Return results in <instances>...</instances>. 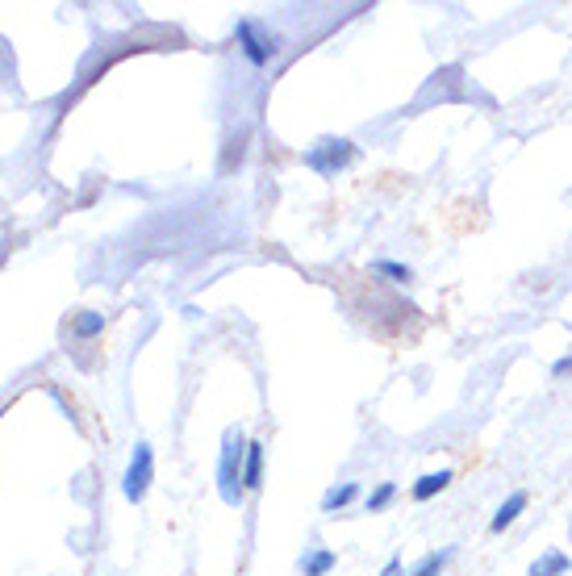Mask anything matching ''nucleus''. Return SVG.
<instances>
[{
    "mask_svg": "<svg viewBox=\"0 0 572 576\" xmlns=\"http://www.w3.org/2000/svg\"><path fill=\"white\" fill-rule=\"evenodd\" d=\"M243 459H247V434L231 427L222 439V455H217V494L226 506H243Z\"/></svg>",
    "mask_w": 572,
    "mask_h": 576,
    "instance_id": "1",
    "label": "nucleus"
},
{
    "mask_svg": "<svg viewBox=\"0 0 572 576\" xmlns=\"http://www.w3.org/2000/svg\"><path fill=\"white\" fill-rule=\"evenodd\" d=\"M234 38L243 46V55L255 63V67H263V63H272V55L280 51V34H276L272 25H263V21L255 18H243L234 25Z\"/></svg>",
    "mask_w": 572,
    "mask_h": 576,
    "instance_id": "2",
    "label": "nucleus"
},
{
    "mask_svg": "<svg viewBox=\"0 0 572 576\" xmlns=\"http://www.w3.org/2000/svg\"><path fill=\"white\" fill-rule=\"evenodd\" d=\"M351 159H356V143L351 139H318L305 151V167L318 171V176H339Z\"/></svg>",
    "mask_w": 572,
    "mask_h": 576,
    "instance_id": "3",
    "label": "nucleus"
},
{
    "mask_svg": "<svg viewBox=\"0 0 572 576\" xmlns=\"http://www.w3.org/2000/svg\"><path fill=\"white\" fill-rule=\"evenodd\" d=\"M150 476H155V452L147 443H138L134 455H130V468H126V480H122V494H126L130 506H138L150 489Z\"/></svg>",
    "mask_w": 572,
    "mask_h": 576,
    "instance_id": "4",
    "label": "nucleus"
},
{
    "mask_svg": "<svg viewBox=\"0 0 572 576\" xmlns=\"http://www.w3.org/2000/svg\"><path fill=\"white\" fill-rule=\"evenodd\" d=\"M527 501H530V497L523 494V489H518V494H509L506 501H502V510L493 514V522H489V527H493V535H502V531H509V527H514V522L523 518V510H527Z\"/></svg>",
    "mask_w": 572,
    "mask_h": 576,
    "instance_id": "5",
    "label": "nucleus"
},
{
    "mask_svg": "<svg viewBox=\"0 0 572 576\" xmlns=\"http://www.w3.org/2000/svg\"><path fill=\"white\" fill-rule=\"evenodd\" d=\"M263 485V443H247V459H243V489L255 494Z\"/></svg>",
    "mask_w": 572,
    "mask_h": 576,
    "instance_id": "6",
    "label": "nucleus"
},
{
    "mask_svg": "<svg viewBox=\"0 0 572 576\" xmlns=\"http://www.w3.org/2000/svg\"><path fill=\"white\" fill-rule=\"evenodd\" d=\"M456 480V473L451 468H439V473H426L418 485H414V501H430V497H439Z\"/></svg>",
    "mask_w": 572,
    "mask_h": 576,
    "instance_id": "7",
    "label": "nucleus"
},
{
    "mask_svg": "<svg viewBox=\"0 0 572 576\" xmlns=\"http://www.w3.org/2000/svg\"><path fill=\"white\" fill-rule=\"evenodd\" d=\"M572 573V560L564 552H543V556L530 564L527 576H569Z\"/></svg>",
    "mask_w": 572,
    "mask_h": 576,
    "instance_id": "8",
    "label": "nucleus"
},
{
    "mask_svg": "<svg viewBox=\"0 0 572 576\" xmlns=\"http://www.w3.org/2000/svg\"><path fill=\"white\" fill-rule=\"evenodd\" d=\"M360 497V485L356 480H347V485H335L330 494L322 497V514H335V510H343V506H351Z\"/></svg>",
    "mask_w": 572,
    "mask_h": 576,
    "instance_id": "9",
    "label": "nucleus"
},
{
    "mask_svg": "<svg viewBox=\"0 0 572 576\" xmlns=\"http://www.w3.org/2000/svg\"><path fill=\"white\" fill-rule=\"evenodd\" d=\"M451 556H456V552H451V547H444V552H435V556H423L418 564H414V568H410V573H402V576H439L447 564H451Z\"/></svg>",
    "mask_w": 572,
    "mask_h": 576,
    "instance_id": "10",
    "label": "nucleus"
},
{
    "mask_svg": "<svg viewBox=\"0 0 572 576\" xmlns=\"http://www.w3.org/2000/svg\"><path fill=\"white\" fill-rule=\"evenodd\" d=\"M372 272H377V276H389L393 285H410V280H414V272L405 268V264H393V259H377Z\"/></svg>",
    "mask_w": 572,
    "mask_h": 576,
    "instance_id": "11",
    "label": "nucleus"
},
{
    "mask_svg": "<svg viewBox=\"0 0 572 576\" xmlns=\"http://www.w3.org/2000/svg\"><path fill=\"white\" fill-rule=\"evenodd\" d=\"M335 560H339L335 552H314L310 560H301V573L305 576H326L330 568H335Z\"/></svg>",
    "mask_w": 572,
    "mask_h": 576,
    "instance_id": "12",
    "label": "nucleus"
},
{
    "mask_svg": "<svg viewBox=\"0 0 572 576\" xmlns=\"http://www.w3.org/2000/svg\"><path fill=\"white\" fill-rule=\"evenodd\" d=\"M393 497H397V485H389V480H384L381 489H372V494L363 497V510H368V514H377V510H384Z\"/></svg>",
    "mask_w": 572,
    "mask_h": 576,
    "instance_id": "13",
    "label": "nucleus"
},
{
    "mask_svg": "<svg viewBox=\"0 0 572 576\" xmlns=\"http://www.w3.org/2000/svg\"><path fill=\"white\" fill-rule=\"evenodd\" d=\"M105 326V318H101V313H85V318H80V322H76V334H97V330Z\"/></svg>",
    "mask_w": 572,
    "mask_h": 576,
    "instance_id": "14",
    "label": "nucleus"
},
{
    "mask_svg": "<svg viewBox=\"0 0 572 576\" xmlns=\"http://www.w3.org/2000/svg\"><path fill=\"white\" fill-rule=\"evenodd\" d=\"M564 372H572V355H564L560 364H551V376H564Z\"/></svg>",
    "mask_w": 572,
    "mask_h": 576,
    "instance_id": "15",
    "label": "nucleus"
},
{
    "mask_svg": "<svg viewBox=\"0 0 572 576\" xmlns=\"http://www.w3.org/2000/svg\"><path fill=\"white\" fill-rule=\"evenodd\" d=\"M381 576H402V560H389V564H384V573Z\"/></svg>",
    "mask_w": 572,
    "mask_h": 576,
    "instance_id": "16",
    "label": "nucleus"
}]
</instances>
